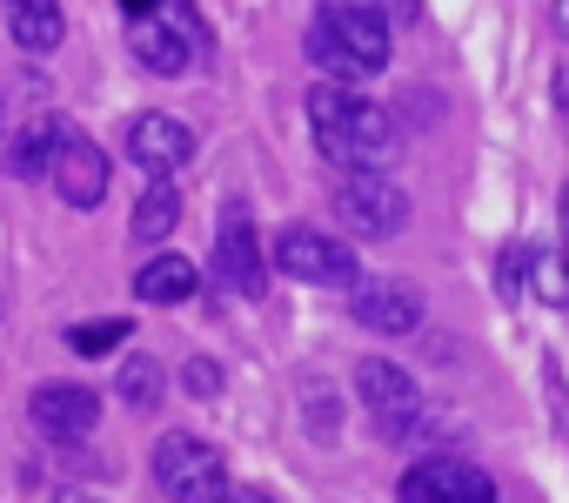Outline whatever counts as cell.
<instances>
[{
    "mask_svg": "<svg viewBox=\"0 0 569 503\" xmlns=\"http://www.w3.org/2000/svg\"><path fill=\"white\" fill-rule=\"evenodd\" d=\"M134 329H128V316H101V323H74L68 329V349L74 356H108V349H121Z\"/></svg>",
    "mask_w": 569,
    "mask_h": 503,
    "instance_id": "obj_19",
    "label": "cell"
},
{
    "mask_svg": "<svg viewBox=\"0 0 569 503\" xmlns=\"http://www.w3.org/2000/svg\"><path fill=\"white\" fill-rule=\"evenodd\" d=\"M536 296L542 303H569V256H562V248H556V256H536Z\"/></svg>",
    "mask_w": 569,
    "mask_h": 503,
    "instance_id": "obj_20",
    "label": "cell"
},
{
    "mask_svg": "<svg viewBox=\"0 0 569 503\" xmlns=\"http://www.w3.org/2000/svg\"><path fill=\"white\" fill-rule=\"evenodd\" d=\"M349 316H356L369 336H416V329H422V296H416V283H402V276H369V283L349 289Z\"/></svg>",
    "mask_w": 569,
    "mask_h": 503,
    "instance_id": "obj_8",
    "label": "cell"
},
{
    "mask_svg": "<svg viewBox=\"0 0 569 503\" xmlns=\"http://www.w3.org/2000/svg\"><path fill=\"white\" fill-rule=\"evenodd\" d=\"M302 48L329 81H376L389 68V21L376 8H322Z\"/></svg>",
    "mask_w": 569,
    "mask_h": 503,
    "instance_id": "obj_2",
    "label": "cell"
},
{
    "mask_svg": "<svg viewBox=\"0 0 569 503\" xmlns=\"http://www.w3.org/2000/svg\"><path fill=\"white\" fill-rule=\"evenodd\" d=\"M214 276L234 289V296H261L268 283V263H261V235H254V221H248V208L234 201L228 215H221V235H214Z\"/></svg>",
    "mask_w": 569,
    "mask_h": 503,
    "instance_id": "obj_9",
    "label": "cell"
},
{
    "mask_svg": "<svg viewBox=\"0 0 569 503\" xmlns=\"http://www.w3.org/2000/svg\"><path fill=\"white\" fill-rule=\"evenodd\" d=\"M128 55H134L148 75H168V81H174V75H188V68L201 61V48H194V41H188V34H181L161 8L128 21Z\"/></svg>",
    "mask_w": 569,
    "mask_h": 503,
    "instance_id": "obj_11",
    "label": "cell"
},
{
    "mask_svg": "<svg viewBox=\"0 0 569 503\" xmlns=\"http://www.w3.org/2000/svg\"><path fill=\"white\" fill-rule=\"evenodd\" d=\"M556 228H562V256H569V181H562V221Z\"/></svg>",
    "mask_w": 569,
    "mask_h": 503,
    "instance_id": "obj_24",
    "label": "cell"
},
{
    "mask_svg": "<svg viewBox=\"0 0 569 503\" xmlns=\"http://www.w3.org/2000/svg\"><path fill=\"white\" fill-rule=\"evenodd\" d=\"M8 34L28 48V55H54L61 34H68V14H61V0H14V14H8Z\"/></svg>",
    "mask_w": 569,
    "mask_h": 503,
    "instance_id": "obj_16",
    "label": "cell"
},
{
    "mask_svg": "<svg viewBox=\"0 0 569 503\" xmlns=\"http://www.w3.org/2000/svg\"><path fill=\"white\" fill-rule=\"evenodd\" d=\"M409 503H496V476L476 470L469 456H422L402 470Z\"/></svg>",
    "mask_w": 569,
    "mask_h": 503,
    "instance_id": "obj_7",
    "label": "cell"
},
{
    "mask_svg": "<svg viewBox=\"0 0 569 503\" xmlns=\"http://www.w3.org/2000/svg\"><path fill=\"white\" fill-rule=\"evenodd\" d=\"M114 389H121L128 410H154V403H161V363H154V356H128Z\"/></svg>",
    "mask_w": 569,
    "mask_h": 503,
    "instance_id": "obj_18",
    "label": "cell"
},
{
    "mask_svg": "<svg viewBox=\"0 0 569 503\" xmlns=\"http://www.w3.org/2000/svg\"><path fill=\"white\" fill-rule=\"evenodd\" d=\"M194 283H201V276H194L188 256H154V263L134 269V296H141L148 309H174V303H188Z\"/></svg>",
    "mask_w": 569,
    "mask_h": 503,
    "instance_id": "obj_14",
    "label": "cell"
},
{
    "mask_svg": "<svg viewBox=\"0 0 569 503\" xmlns=\"http://www.w3.org/2000/svg\"><path fill=\"white\" fill-rule=\"evenodd\" d=\"M121 8H128V14H154V0H121Z\"/></svg>",
    "mask_w": 569,
    "mask_h": 503,
    "instance_id": "obj_26",
    "label": "cell"
},
{
    "mask_svg": "<svg viewBox=\"0 0 569 503\" xmlns=\"http://www.w3.org/2000/svg\"><path fill=\"white\" fill-rule=\"evenodd\" d=\"M128 155L148 168V175H174L188 155H194V128L181 115H134L128 121Z\"/></svg>",
    "mask_w": 569,
    "mask_h": 503,
    "instance_id": "obj_12",
    "label": "cell"
},
{
    "mask_svg": "<svg viewBox=\"0 0 569 503\" xmlns=\"http://www.w3.org/2000/svg\"><path fill=\"white\" fill-rule=\"evenodd\" d=\"M336 215H342V228H356V235H369V241H396L416 208H409V188L389 181L382 168H342Z\"/></svg>",
    "mask_w": 569,
    "mask_h": 503,
    "instance_id": "obj_3",
    "label": "cell"
},
{
    "mask_svg": "<svg viewBox=\"0 0 569 503\" xmlns=\"http://www.w3.org/2000/svg\"><path fill=\"white\" fill-rule=\"evenodd\" d=\"M68 121L61 115H41V121H28V135L14 141V175L21 181H41V175H54V161H61V148H68Z\"/></svg>",
    "mask_w": 569,
    "mask_h": 503,
    "instance_id": "obj_15",
    "label": "cell"
},
{
    "mask_svg": "<svg viewBox=\"0 0 569 503\" xmlns=\"http://www.w3.org/2000/svg\"><path fill=\"white\" fill-rule=\"evenodd\" d=\"M154 490L174 496V503L234 496V490H228V463H221V450H208V443L188 436V430H174V436L154 443Z\"/></svg>",
    "mask_w": 569,
    "mask_h": 503,
    "instance_id": "obj_4",
    "label": "cell"
},
{
    "mask_svg": "<svg viewBox=\"0 0 569 503\" xmlns=\"http://www.w3.org/2000/svg\"><path fill=\"white\" fill-rule=\"evenodd\" d=\"M356 396H362V410L376 416V430H382L389 443L416 436V423H422V389H416V376H409L402 363L362 356V363H356Z\"/></svg>",
    "mask_w": 569,
    "mask_h": 503,
    "instance_id": "obj_6",
    "label": "cell"
},
{
    "mask_svg": "<svg viewBox=\"0 0 569 503\" xmlns=\"http://www.w3.org/2000/svg\"><path fill=\"white\" fill-rule=\"evenodd\" d=\"M161 14H168V21H174V28H181V34H188V41H194L201 55H208V28H201V14L188 8V0H168V8H161Z\"/></svg>",
    "mask_w": 569,
    "mask_h": 503,
    "instance_id": "obj_23",
    "label": "cell"
},
{
    "mask_svg": "<svg viewBox=\"0 0 569 503\" xmlns=\"http://www.w3.org/2000/svg\"><path fill=\"white\" fill-rule=\"evenodd\" d=\"M34 430L48 443H81L94 423H101V389H81V383H41L34 403H28Z\"/></svg>",
    "mask_w": 569,
    "mask_h": 503,
    "instance_id": "obj_10",
    "label": "cell"
},
{
    "mask_svg": "<svg viewBox=\"0 0 569 503\" xmlns=\"http://www.w3.org/2000/svg\"><path fill=\"white\" fill-rule=\"evenodd\" d=\"M274 269L309 283V289H356L362 283L356 248L336 241V235H322V228H281L274 235Z\"/></svg>",
    "mask_w": 569,
    "mask_h": 503,
    "instance_id": "obj_5",
    "label": "cell"
},
{
    "mask_svg": "<svg viewBox=\"0 0 569 503\" xmlns=\"http://www.w3.org/2000/svg\"><path fill=\"white\" fill-rule=\"evenodd\" d=\"M174 221H181V195H174V181H168V175H154V181L141 188V201H134L128 235H134L141 248H154V241H168V235H174Z\"/></svg>",
    "mask_w": 569,
    "mask_h": 503,
    "instance_id": "obj_17",
    "label": "cell"
},
{
    "mask_svg": "<svg viewBox=\"0 0 569 503\" xmlns=\"http://www.w3.org/2000/svg\"><path fill=\"white\" fill-rule=\"evenodd\" d=\"M181 383H188V396H194V403H208V396H221V363L194 356V363L181 369Z\"/></svg>",
    "mask_w": 569,
    "mask_h": 503,
    "instance_id": "obj_22",
    "label": "cell"
},
{
    "mask_svg": "<svg viewBox=\"0 0 569 503\" xmlns=\"http://www.w3.org/2000/svg\"><path fill=\"white\" fill-rule=\"evenodd\" d=\"M556 34L569 41V0H556Z\"/></svg>",
    "mask_w": 569,
    "mask_h": 503,
    "instance_id": "obj_25",
    "label": "cell"
},
{
    "mask_svg": "<svg viewBox=\"0 0 569 503\" xmlns=\"http://www.w3.org/2000/svg\"><path fill=\"white\" fill-rule=\"evenodd\" d=\"M522 276H529V248H522V241H509L502 256H496V289H502V303H516V296H522Z\"/></svg>",
    "mask_w": 569,
    "mask_h": 503,
    "instance_id": "obj_21",
    "label": "cell"
},
{
    "mask_svg": "<svg viewBox=\"0 0 569 503\" xmlns=\"http://www.w3.org/2000/svg\"><path fill=\"white\" fill-rule=\"evenodd\" d=\"M309 128H316V148L336 168H382L396 155V121L376 101L349 95V81L309 88Z\"/></svg>",
    "mask_w": 569,
    "mask_h": 503,
    "instance_id": "obj_1",
    "label": "cell"
},
{
    "mask_svg": "<svg viewBox=\"0 0 569 503\" xmlns=\"http://www.w3.org/2000/svg\"><path fill=\"white\" fill-rule=\"evenodd\" d=\"M54 195L68 201V208H101L108 201V155L94 148V141H81V135H68V148H61V161H54Z\"/></svg>",
    "mask_w": 569,
    "mask_h": 503,
    "instance_id": "obj_13",
    "label": "cell"
}]
</instances>
